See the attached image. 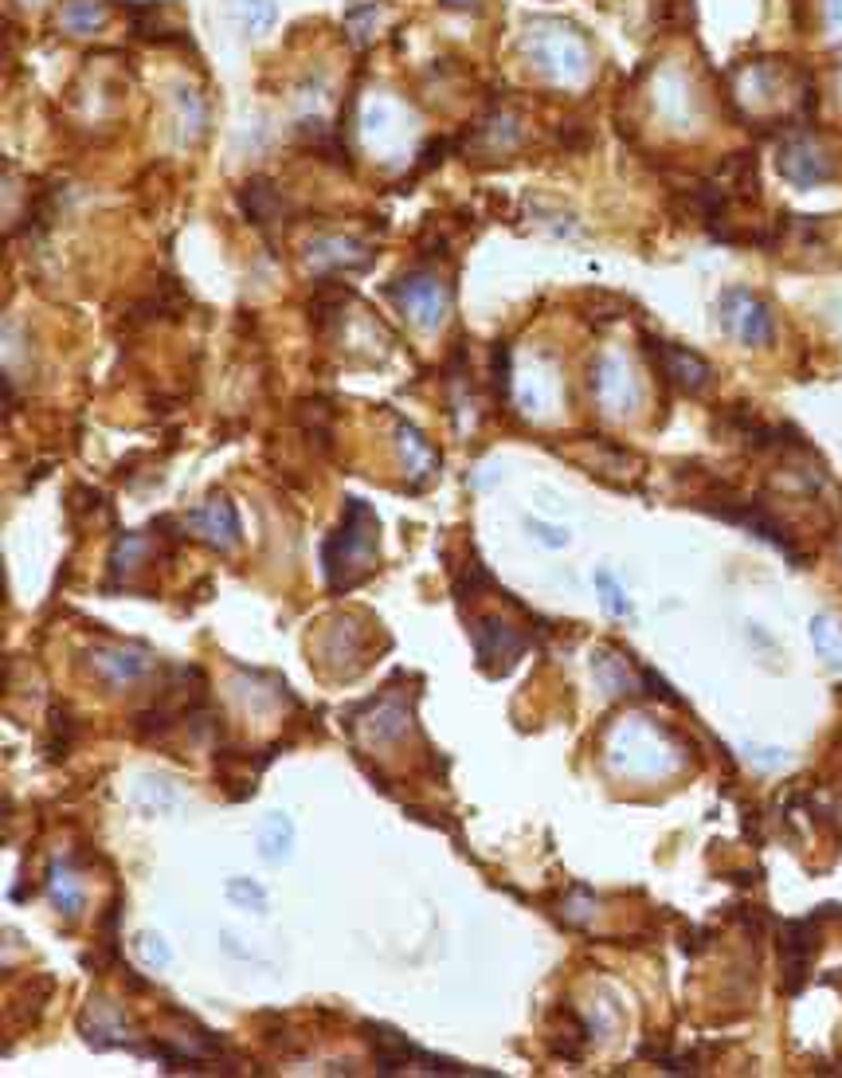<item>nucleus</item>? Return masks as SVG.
I'll return each mask as SVG.
<instances>
[{
	"instance_id": "13",
	"label": "nucleus",
	"mask_w": 842,
	"mask_h": 1078,
	"mask_svg": "<svg viewBox=\"0 0 842 1078\" xmlns=\"http://www.w3.org/2000/svg\"><path fill=\"white\" fill-rule=\"evenodd\" d=\"M306 259L314 268H329V271H361L369 268V248L349 236H322L306 248Z\"/></svg>"
},
{
	"instance_id": "5",
	"label": "nucleus",
	"mask_w": 842,
	"mask_h": 1078,
	"mask_svg": "<svg viewBox=\"0 0 842 1078\" xmlns=\"http://www.w3.org/2000/svg\"><path fill=\"white\" fill-rule=\"evenodd\" d=\"M471 639H474V656H478V663L491 674H506L522 659L525 647H529V639L514 624L502 620V616H474Z\"/></svg>"
},
{
	"instance_id": "6",
	"label": "nucleus",
	"mask_w": 842,
	"mask_h": 1078,
	"mask_svg": "<svg viewBox=\"0 0 842 1078\" xmlns=\"http://www.w3.org/2000/svg\"><path fill=\"white\" fill-rule=\"evenodd\" d=\"M646 349H651V362L659 365L662 377L671 380L674 388H682L686 397H702L705 388L714 385V369H709V362H705L702 354H694V349H686V345L646 337Z\"/></svg>"
},
{
	"instance_id": "20",
	"label": "nucleus",
	"mask_w": 842,
	"mask_h": 1078,
	"mask_svg": "<svg viewBox=\"0 0 842 1078\" xmlns=\"http://www.w3.org/2000/svg\"><path fill=\"white\" fill-rule=\"evenodd\" d=\"M48 890H52L63 918H78V910H83V887H78V875L71 871L67 862H52L48 867Z\"/></svg>"
},
{
	"instance_id": "19",
	"label": "nucleus",
	"mask_w": 842,
	"mask_h": 1078,
	"mask_svg": "<svg viewBox=\"0 0 842 1078\" xmlns=\"http://www.w3.org/2000/svg\"><path fill=\"white\" fill-rule=\"evenodd\" d=\"M294 847V824L286 812H271L267 819H263V828H259V855L267 862H283L286 855H291Z\"/></svg>"
},
{
	"instance_id": "17",
	"label": "nucleus",
	"mask_w": 842,
	"mask_h": 1078,
	"mask_svg": "<svg viewBox=\"0 0 842 1078\" xmlns=\"http://www.w3.org/2000/svg\"><path fill=\"white\" fill-rule=\"evenodd\" d=\"M396 440H400V456H404V471L412 474V486H415V491H420V486H428V479L435 474V467H439L435 448L423 440L412 423H400V428H396Z\"/></svg>"
},
{
	"instance_id": "23",
	"label": "nucleus",
	"mask_w": 842,
	"mask_h": 1078,
	"mask_svg": "<svg viewBox=\"0 0 842 1078\" xmlns=\"http://www.w3.org/2000/svg\"><path fill=\"white\" fill-rule=\"evenodd\" d=\"M106 20H110V9H106L103 0H67L60 24L67 28V32L83 35V32H98Z\"/></svg>"
},
{
	"instance_id": "32",
	"label": "nucleus",
	"mask_w": 842,
	"mask_h": 1078,
	"mask_svg": "<svg viewBox=\"0 0 842 1078\" xmlns=\"http://www.w3.org/2000/svg\"><path fill=\"white\" fill-rule=\"evenodd\" d=\"M748 761L760 768H783L788 765V757H783V750H765V745H748Z\"/></svg>"
},
{
	"instance_id": "34",
	"label": "nucleus",
	"mask_w": 842,
	"mask_h": 1078,
	"mask_svg": "<svg viewBox=\"0 0 842 1078\" xmlns=\"http://www.w3.org/2000/svg\"><path fill=\"white\" fill-rule=\"evenodd\" d=\"M827 20H831L834 35H842V0H827Z\"/></svg>"
},
{
	"instance_id": "2",
	"label": "nucleus",
	"mask_w": 842,
	"mask_h": 1078,
	"mask_svg": "<svg viewBox=\"0 0 842 1078\" xmlns=\"http://www.w3.org/2000/svg\"><path fill=\"white\" fill-rule=\"evenodd\" d=\"M678 745H674V737L662 725H651L643 722V718H635L631 725H623V730L615 733V742H611V765L623 768V773H635V776H659V773H671V768H678Z\"/></svg>"
},
{
	"instance_id": "31",
	"label": "nucleus",
	"mask_w": 842,
	"mask_h": 1078,
	"mask_svg": "<svg viewBox=\"0 0 842 1078\" xmlns=\"http://www.w3.org/2000/svg\"><path fill=\"white\" fill-rule=\"evenodd\" d=\"M138 953L149 961V965H157V969L169 965V949L161 945V938H157V933H141V938H138Z\"/></svg>"
},
{
	"instance_id": "15",
	"label": "nucleus",
	"mask_w": 842,
	"mask_h": 1078,
	"mask_svg": "<svg viewBox=\"0 0 842 1078\" xmlns=\"http://www.w3.org/2000/svg\"><path fill=\"white\" fill-rule=\"evenodd\" d=\"M592 674L608 694L623 699V694H639L643 687V671H631L628 656H619L615 647H600L592 656Z\"/></svg>"
},
{
	"instance_id": "33",
	"label": "nucleus",
	"mask_w": 842,
	"mask_h": 1078,
	"mask_svg": "<svg viewBox=\"0 0 842 1078\" xmlns=\"http://www.w3.org/2000/svg\"><path fill=\"white\" fill-rule=\"evenodd\" d=\"M509 349H494V385L498 393H509Z\"/></svg>"
},
{
	"instance_id": "25",
	"label": "nucleus",
	"mask_w": 842,
	"mask_h": 1078,
	"mask_svg": "<svg viewBox=\"0 0 842 1078\" xmlns=\"http://www.w3.org/2000/svg\"><path fill=\"white\" fill-rule=\"evenodd\" d=\"M75 737H78V725H75V718L67 714L63 707H55L52 710V737H48V761H63L71 753V745H75Z\"/></svg>"
},
{
	"instance_id": "24",
	"label": "nucleus",
	"mask_w": 842,
	"mask_h": 1078,
	"mask_svg": "<svg viewBox=\"0 0 842 1078\" xmlns=\"http://www.w3.org/2000/svg\"><path fill=\"white\" fill-rule=\"evenodd\" d=\"M177 718H181V710L169 707V702H157V707L141 710V714H134V733L138 737H165L169 730H177Z\"/></svg>"
},
{
	"instance_id": "21",
	"label": "nucleus",
	"mask_w": 842,
	"mask_h": 1078,
	"mask_svg": "<svg viewBox=\"0 0 842 1078\" xmlns=\"http://www.w3.org/2000/svg\"><path fill=\"white\" fill-rule=\"evenodd\" d=\"M154 557V537L146 534H122L118 545L110 553V573L114 577H129L134 569H141V561Z\"/></svg>"
},
{
	"instance_id": "12",
	"label": "nucleus",
	"mask_w": 842,
	"mask_h": 1078,
	"mask_svg": "<svg viewBox=\"0 0 842 1078\" xmlns=\"http://www.w3.org/2000/svg\"><path fill=\"white\" fill-rule=\"evenodd\" d=\"M91 667L110 687H129V682L146 679L154 671V656L141 647H98V651H91Z\"/></svg>"
},
{
	"instance_id": "27",
	"label": "nucleus",
	"mask_w": 842,
	"mask_h": 1078,
	"mask_svg": "<svg viewBox=\"0 0 842 1078\" xmlns=\"http://www.w3.org/2000/svg\"><path fill=\"white\" fill-rule=\"evenodd\" d=\"M596 588H600V604L608 608L615 620H628L631 616V600H628V593H623V585H619L615 577H611L608 569H600L596 573Z\"/></svg>"
},
{
	"instance_id": "30",
	"label": "nucleus",
	"mask_w": 842,
	"mask_h": 1078,
	"mask_svg": "<svg viewBox=\"0 0 842 1078\" xmlns=\"http://www.w3.org/2000/svg\"><path fill=\"white\" fill-rule=\"evenodd\" d=\"M525 530H529V534H534L541 545H552V550L568 542V530L565 526H549V522H541V517H529V522H525Z\"/></svg>"
},
{
	"instance_id": "16",
	"label": "nucleus",
	"mask_w": 842,
	"mask_h": 1078,
	"mask_svg": "<svg viewBox=\"0 0 842 1078\" xmlns=\"http://www.w3.org/2000/svg\"><path fill=\"white\" fill-rule=\"evenodd\" d=\"M240 208L248 212V220L259 228V232H271V224L283 216V197H278V189L267 181V177H251V181L240 189Z\"/></svg>"
},
{
	"instance_id": "29",
	"label": "nucleus",
	"mask_w": 842,
	"mask_h": 1078,
	"mask_svg": "<svg viewBox=\"0 0 842 1078\" xmlns=\"http://www.w3.org/2000/svg\"><path fill=\"white\" fill-rule=\"evenodd\" d=\"M592 906H596V894H592V890L576 887V890H572V898H568V902H565V910H560V914H565L568 922H588V918H592Z\"/></svg>"
},
{
	"instance_id": "14",
	"label": "nucleus",
	"mask_w": 842,
	"mask_h": 1078,
	"mask_svg": "<svg viewBox=\"0 0 842 1078\" xmlns=\"http://www.w3.org/2000/svg\"><path fill=\"white\" fill-rule=\"evenodd\" d=\"M365 1032H369L372 1063H377L380 1075H400L404 1067H415V1055H420V1047L408 1044V1039L400 1032H396V1027L365 1024Z\"/></svg>"
},
{
	"instance_id": "4",
	"label": "nucleus",
	"mask_w": 842,
	"mask_h": 1078,
	"mask_svg": "<svg viewBox=\"0 0 842 1078\" xmlns=\"http://www.w3.org/2000/svg\"><path fill=\"white\" fill-rule=\"evenodd\" d=\"M388 299L420 329H435L443 322V314H448V286L439 283L431 271H412V275L388 283Z\"/></svg>"
},
{
	"instance_id": "7",
	"label": "nucleus",
	"mask_w": 842,
	"mask_h": 1078,
	"mask_svg": "<svg viewBox=\"0 0 842 1078\" xmlns=\"http://www.w3.org/2000/svg\"><path fill=\"white\" fill-rule=\"evenodd\" d=\"M529 48V43H525ZM534 60L541 71H549V75L557 79H580L588 67V55H585V43L576 40L572 32H565V28L549 24V32L545 28H537L534 32Z\"/></svg>"
},
{
	"instance_id": "26",
	"label": "nucleus",
	"mask_w": 842,
	"mask_h": 1078,
	"mask_svg": "<svg viewBox=\"0 0 842 1078\" xmlns=\"http://www.w3.org/2000/svg\"><path fill=\"white\" fill-rule=\"evenodd\" d=\"M228 9H232V17L240 20L243 28H251V32H263V28H271L278 17L271 0H228Z\"/></svg>"
},
{
	"instance_id": "10",
	"label": "nucleus",
	"mask_w": 842,
	"mask_h": 1078,
	"mask_svg": "<svg viewBox=\"0 0 842 1078\" xmlns=\"http://www.w3.org/2000/svg\"><path fill=\"white\" fill-rule=\"evenodd\" d=\"M181 530L200 534L208 545H212V550H220V553H232L235 545H240V514H235V506L224 499V494H220V499H212L208 506L192 510V514L185 517Z\"/></svg>"
},
{
	"instance_id": "35",
	"label": "nucleus",
	"mask_w": 842,
	"mask_h": 1078,
	"mask_svg": "<svg viewBox=\"0 0 842 1078\" xmlns=\"http://www.w3.org/2000/svg\"><path fill=\"white\" fill-rule=\"evenodd\" d=\"M448 9H455V12H466V9H478V0H443Z\"/></svg>"
},
{
	"instance_id": "11",
	"label": "nucleus",
	"mask_w": 842,
	"mask_h": 1078,
	"mask_svg": "<svg viewBox=\"0 0 842 1078\" xmlns=\"http://www.w3.org/2000/svg\"><path fill=\"white\" fill-rule=\"evenodd\" d=\"M592 393L608 412H631V408L639 405L635 377H631V373L623 369V362H615V357H600V362L592 365Z\"/></svg>"
},
{
	"instance_id": "9",
	"label": "nucleus",
	"mask_w": 842,
	"mask_h": 1078,
	"mask_svg": "<svg viewBox=\"0 0 842 1078\" xmlns=\"http://www.w3.org/2000/svg\"><path fill=\"white\" fill-rule=\"evenodd\" d=\"M776 165H780L783 177H788L791 185H800V189H815V185H823L834 177L831 157H827L811 138H788L780 146Z\"/></svg>"
},
{
	"instance_id": "28",
	"label": "nucleus",
	"mask_w": 842,
	"mask_h": 1078,
	"mask_svg": "<svg viewBox=\"0 0 842 1078\" xmlns=\"http://www.w3.org/2000/svg\"><path fill=\"white\" fill-rule=\"evenodd\" d=\"M224 890H228V898H232L235 906H248V910H255V914H267L271 898L255 879H228Z\"/></svg>"
},
{
	"instance_id": "1",
	"label": "nucleus",
	"mask_w": 842,
	"mask_h": 1078,
	"mask_svg": "<svg viewBox=\"0 0 842 1078\" xmlns=\"http://www.w3.org/2000/svg\"><path fill=\"white\" fill-rule=\"evenodd\" d=\"M377 565V514L369 502L345 499L341 522L322 545V569L334 593L357 588Z\"/></svg>"
},
{
	"instance_id": "18",
	"label": "nucleus",
	"mask_w": 842,
	"mask_h": 1078,
	"mask_svg": "<svg viewBox=\"0 0 842 1078\" xmlns=\"http://www.w3.org/2000/svg\"><path fill=\"white\" fill-rule=\"evenodd\" d=\"M408 725H412V707H408V702L392 699V694L369 702V737L372 742H400V737L408 733Z\"/></svg>"
},
{
	"instance_id": "8",
	"label": "nucleus",
	"mask_w": 842,
	"mask_h": 1078,
	"mask_svg": "<svg viewBox=\"0 0 842 1078\" xmlns=\"http://www.w3.org/2000/svg\"><path fill=\"white\" fill-rule=\"evenodd\" d=\"M815 949H819V930L811 918L783 922L780 957H783V992L788 996H796L808 984V969H811V957H815Z\"/></svg>"
},
{
	"instance_id": "3",
	"label": "nucleus",
	"mask_w": 842,
	"mask_h": 1078,
	"mask_svg": "<svg viewBox=\"0 0 842 1078\" xmlns=\"http://www.w3.org/2000/svg\"><path fill=\"white\" fill-rule=\"evenodd\" d=\"M722 326L737 337L740 345H752V349H765L776 337V322L772 311L745 286H729L722 294Z\"/></svg>"
},
{
	"instance_id": "22",
	"label": "nucleus",
	"mask_w": 842,
	"mask_h": 1078,
	"mask_svg": "<svg viewBox=\"0 0 842 1078\" xmlns=\"http://www.w3.org/2000/svg\"><path fill=\"white\" fill-rule=\"evenodd\" d=\"M808 628H811V647H815V656L831 667H842V624L834 620V616L819 613V616H811Z\"/></svg>"
}]
</instances>
